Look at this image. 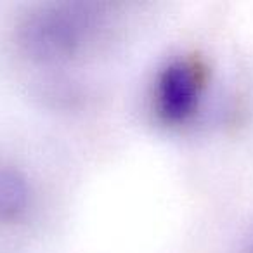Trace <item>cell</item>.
Masks as SVG:
<instances>
[{"label":"cell","mask_w":253,"mask_h":253,"mask_svg":"<svg viewBox=\"0 0 253 253\" xmlns=\"http://www.w3.org/2000/svg\"><path fill=\"white\" fill-rule=\"evenodd\" d=\"M32 203L33 191L28 177L14 167H0V222H21Z\"/></svg>","instance_id":"3957f363"},{"label":"cell","mask_w":253,"mask_h":253,"mask_svg":"<svg viewBox=\"0 0 253 253\" xmlns=\"http://www.w3.org/2000/svg\"><path fill=\"white\" fill-rule=\"evenodd\" d=\"M207 88V70L194 57H177L165 64L155 82L156 115L170 125L187 122L200 108Z\"/></svg>","instance_id":"7a4b0ae2"},{"label":"cell","mask_w":253,"mask_h":253,"mask_svg":"<svg viewBox=\"0 0 253 253\" xmlns=\"http://www.w3.org/2000/svg\"><path fill=\"white\" fill-rule=\"evenodd\" d=\"M243 253H253V229L250 231L248 238H246V243H245V252Z\"/></svg>","instance_id":"277c9868"},{"label":"cell","mask_w":253,"mask_h":253,"mask_svg":"<svg viewBox=\"0 0 253 253\" xmlns=\"http://www.w3.org/2000/svg\"><path fill=\"white\" fill-rule=\"evenodd\" d=\"M101 26L95 5L50 2L30 9L21 18L16 39L21 50L42 64H61L78 57Z\"/></svg>","instance_id":"6da1fadb"}]
</instances>
